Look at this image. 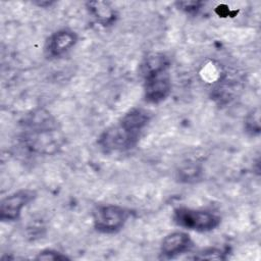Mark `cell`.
Instances as JSON below:
<instances>
[{
    "label": "cell",
    "instance_id": "cell-5",
    "mask_svg": "<svg viewBox=\"0 0 261 261\" xmlns=\"http://www.w3.org/2000/svg\"><path fill=\"white\" fill-rule=\"evenodd\" d=\"M128 217V210L118 205H100L93 211L94 227L103 233H114L120 230Z\"/></svg>",
    "mask_w": 261,
    "mask_h": 261
},
{
    "label": "cell",
    "instance_id": "cell-4",
    "mask_svg": "<svg viewBox=\"0 0 261 261\" xmlns=\"http://www.w3.org/2000/svg\"><path fill=\"white\" fill-rule=\"evenodd\" d=\"M172 219L176 225L196 231H210L220 223V217L215 213L188 207L175 208Z\"/></svg>",
    "mask_w": 261,
    "mask_h": 261
},
{
    "label": "cell",
    "instance_id": "cell-3",
    "mask_svg": "<svg viewBox=\"0 0 261 261\" xmlns=\"http://www.w3.org/2000/svg\"><path fill=\"white\" fill-rule=\"evenodd\" d=\"M169 68L170 61L163 53H151L143 60L141 73L144 80V98L148 103H160L170 94Z\"/></svg>",
    "mask_w": 261,
    "mask_h": 261
},
{
    "label": "cell",
    "instance_id": "cell-13",
    "mask_svg": "<svg viewBox=\"0 0 261 261\" xmlns=\"http://www.w3.org/2000/svg\"><path fill=\"white\" fill-rule=\"evenodd\" d=\"M37 259H41V260H64L67 259V257L65 255H63L62 253L55 251V250H44L42 252L39 253V255L37 256Z\"/></svg>",
    "mask_w": 261,
    "mask_h": 261
},
{
    "label": "cell",
    "instance_id": "cell-1",
    "mask_svg": "<svg viewBox=\"0 0 261 261\" xmlns=\"http://www.w3.org/2000/svg\"><path fill=\"white\" fill-rule=\"evenodd\" d=\"M21 126L23 143L33 152L54 154L63 143L60 125L47 110L31 111L23 117Z\"/></svg>",
    "mask_w": 261,
    "mask_h": 261
},
{
    "label": "cell",
    "instance_id": "cell-9",
    "mask_svg": "<svg viewBox=\"0 0 261 261\" xmlns=\"http://www.w3.org/2000/svg\"><path fill=\"white\" fill-rule=\"evenodd\" d=\"M90 15L102 25L112 24L116 17L115 9L105 1H91L86 4Z\"/></svg>",
    "mask_w": 261,
    "mask_h": 261
},
{
    "label": "cell",
    "instance_id": "cell-2",
    "mask_svg": "<svg viewBox=\"0 0 261 261\" xmlns=\"http://www.w3.org/2000/svg\"><path fill=\"white\" fill-rule=\"evenodd\" d=\"M151 119L149 111L133 108L116 123L104 129L98 138V145L105 153L125 152L135 148L143 129Z\"/></svg>",
    "mask_w": 261,
    "mask_h": 261
},
{
    "label": "cell",
    "instance_id": "cell-11",
    "mask_svg": "<svg viewBox=\"0 0 261 261\" xmlns=\"http://www.w3.org/2000/svg\"><path fill=\"white\" fill-rule=\"evenodd\" d=\"M192 259L197 260H224L226 259V253L218 248H206L195 254Z\"/></svg>",
    "mask_w": 261,
    "mask_h": 261
},
{
    "label": "cell",
    "instance_id": "cell-10",
    "mask_svg": "<svg viewBox=\"0 0 261 261\" xmlns=\"http://www.w3.org/2000/svg\"><path fill=\"white\" fill-rule=\"evenodd\" d=\"M245 129L251 136H257L260 134V111L258 107L252 109L246 116Z\"/></svg>",
    "mask_w": 261,
    "mask_h": 261
},
{
    "label": "cell",
    "instance_id": "cell-12",
    "mask_svg": "<svg viewBox=\"0 0 261 261\" xmlns=\"http://www.w3.org/2000/svg\"><path fill=\"white\" fill-rule=\"evenodd\" d=\"M175 4L179 9L184 10L187 13H195L201 8L203 3L200 1H180L176 2Z\"/></svg>",
    "mask_w": 261,
    "mask_h": 261
},
{
    "label": "cell",
    "instance_id": "cell-7",
    "mask_svg": "<svg viewBox=\"0 0 261 261\" xmlns=\"http://www.w3.org/2000/svg\"><path fill=\"white\" fill-rule=\"evenodd\" d=\"M77 42V35L68 29L53 33L46 41L45 52L49 58H58L70 51Z\"/></svg>",
    "mask_w": 261,
    "mask_h": 261
},
{
    "label": "cell",
    "instance_id": "cell-8",
    "mask_svg": "<svg viewBox=\"0 0 261 261\" xmlns=\"http://www.w3.org/2000/svg\"><path fill=\"white\" fill-rule=\"evenodd\" d=\"M193 247L191 237L184 231H173L167 234L160 247L161 254L166 258H174L189 252Z\"/></svg>",
    "mask_w": 261,
    "mask_h": 261
},
{
    "label": "cell",
    "instance_id": "cell-6",
    "mask_svg": "<svg viewBox=\"0 0 261 261\" xmlns=\"http://www.w3.org/2000/svg\"><path fill=\"white\" fill-rule=\"evenodd\" d=\"M36 194L32 190H19L6 198L0 205V219L2 221H14L19 218L22 208L33 201Z\"/></svg>",
    "mask_w": 261,
    "mask_h": 261
}]
</instances>
